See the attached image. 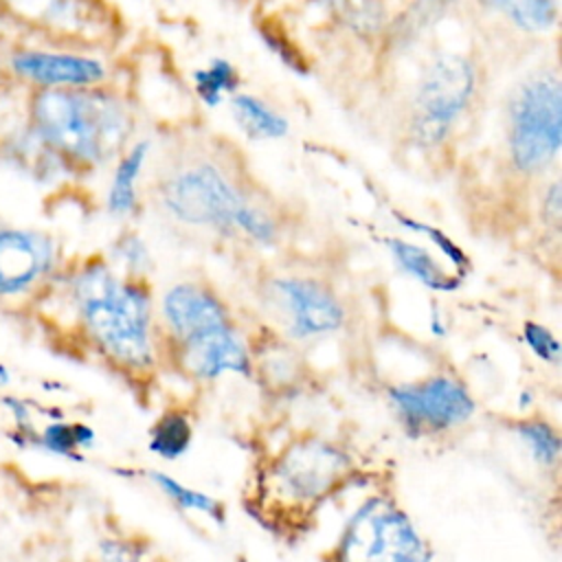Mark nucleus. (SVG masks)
I'll list each match as a JSON object with an SVG mask.
<instances>
[{"instance_id":"obj_18","label":"nucleus","mask_w":562,"mask_h":562,"mask_svg":"<svg viewBox=\"0 0 562 562\" xmlns=\"http://www.w3.org/2000/svg\"><path fill=\"white\" fill-rule=\"evenodd\" d=\"M228 108L235 125L250 140H279L290 132L288 119L252 92H235Z\"/></svg>"},{"instance_id":"obj_7","label":"nucleus","mask_w":562,"mask_h":562,"mask_svg":"<svg viewBox=\"0 0 562 562\" xmlns=\"http://www.w3.org/2000/svg\"><path fill=\"white\" fill-rule=\"evenodd\" d=\"M325 562H432V551L389 494H373L349 516Z\"/></svg>"},{"instance_id":"obj_25","label":"nucleus","mask_w":562,"mask_h":562,"mask_svg":"<svg viewBox=\"0 0 562 562\" xmlns=\"http://www.w3.org/2000/svg\"><path fill=\"white\" fill-rule=\"evenodd\" d=\"M149 479L156 483V487H160V492L171 498L178 507L187 509V512H198V514H204V516H211L213 520L222 522L224 520V505L200 492V490H193V487H187L184 483L171 479L169 474L165 472H149Z\"/></svg>"},{"instance_id":"obj_13","label":"nucleus","mask_w":562,"mask_h":562,"mask_svg":"<svg viewBox=\"0 0 562 562\" xmlns=\"http://www.w3.org/2000/svg\"><path fill=\"white\" fill-rule=\"evenodd\" d=\"M176 369L198 382H213L224 375H252V347L233 325L202 331L182 342L162 347Z\"/></svg>"},{"instance_id":"obj_10","label":"nucleus","mask_w":562,"mask_h":562,"mask_svg":"<svg viewBox=\"0 0 562 562\" xmlns=\"http://www.w3.org/2000/svg\"><path fill=\"white\" fill-rule=\"evenodd\" d=\"M64 266V250L53 233L0 220V305L44 296Z\"/></svg>"},{"instance_id":"obj_3","label":"nucleus","mask_w":562,"mask_h":562,"mask_svg":"<svg viewBox=\"0 0 562 562\" xmlns=\"http://www.w3.org/2000/svg\"><path fill=\"white\" fill-rule=\"evenodd\" d=\"M158 204L178 224L239 237L259 248H270L281 237L279 220L213 160L169 171L158 184Z\"/></svg>"},{"instance_id":"obj_2","label":"nucleus","mask_w":562,"mask_h":562,"mask_svg":"<svg viewBox=\"0 0 562 562\" xmlns=\"http://www.w3.org/2000/svg\"><path fill=\"white\" fill-rule=\"evenodd\" d=\"M22 119L70 176L112 165L134 134L132 108L112 83L26 92Z\"/></svg>"},{"instance_id":"obj_22","label":"nucleus","mask_w":562,"mask_h":562,"mask_svg":"<svg viewBox=\"0 0 562 562\" xmlns=\"http://www.w3.org/2000/svg\"><path fill=\"white\" fill-rule=\"evenodd\" d=\"M514 432L527 446L531 459L542 468H551L560 461L562 439L553 424L542 417H525L514 424Z\"/></svg>"},{"instance_id":"obj_27","label":"nucleus","mask_w":562,"mask_h":562,"mask_svg":"<svg viewBox=\"0 0 562 562\" xmlns=\"http://www.w3.org/2000/svg\"><path fill=\"white\" fill-rule=\"evenodd\" d=\"M522 340L538 360H542L547 364L560 362L562 347H560L558 336L551 331V327H547L538 321H525L522 323Z\"/></svg>"},{"instance_id":"obj_21","label":"nucleus","mask_w":562,"mask_h":562,"mask_svg":"<svg viewBox=\"0 0 562 562\" xmlns=\"http://www.w3.org/2000/svg\"><path fill=\"white\" fill-rule=\"evenodd\" d=\"M193 441L191 417L180 408H169L156 417L149 430V450L167 461L182 457Z\"/></svg>"},{"instance_id":"obj_24","label":"nucleus","mask_w":562,"mask_h":562,"mask_svg":"<svg viewBox=\"0 0 562 562\" xmlns=\"http://www.w3.org/2000/svg\"><path fill=\"white\" fill-rule=\"evenodd\" d=\"M105 259L125 277L147 279V272L151 268V252L145 244V239L138 233L125 231L121 233L105 255Z\"/></svg>"},{"instance_id":"obj_12","label":"nucleus","mask_w":562,"mask_h":562,"mask_svg":"<svg viewBox=\"0 0 562 562\" xmlns=\"http://www.w3.org/2000/svg\"><path fill=\"white\" fill-rule=\"evenodd\" d=\"M0 15L29 37L86 48L108 29L101 0H0Z\"/></svg>"},{"instance_id":"obj_9","label":"nucleus","mask_w":562,"mask_h":562,"mask_svg":"<svg viewBox=\"0 0 562 562\" xmlns=\"http://www.w3.org/2000/svg\"><path fill=\"white\" fill-rule=\"evenodd\" d=\"M259 299L270 323L294 342L334 336L347 323L342 299L318 277L272 274L261 283Z\"/></svg>"},{"instance_id":"obj_16","label":"nucleus","mask_w":562,"mask_h":562,"mask_svg":"<svg viewBox=\"0 0 562 562\" xmlns=\"http://www.w3.org/2000/svg\"><path fill=\"white\" fill-rule=\"evenodd\" d=\"M151 145L147 138L132 140L112 162L103 206L114 220H130L140 206V180Z\"/></svg>"},{"instance_id":"obj_30","label":"nucleus","mask_w":562,"mask_h":562,"mask_svg":"<svg viewBox=\"0 0 562 562\" xmlns=\"http://www.w3.org/2000/svg\"><path fill=\"white\" fill-rule=\"evenodd\" d=\"M312 2H316V4H321V7H325V9H329V11H342L351 0H312Z\"/></svg>"},{"instance_id":"obj_29","label":"nucleus","mask_w":562,"mask_h":562,"mask_svg":"<svg viewBox=\"0 0 562 562\" xmlns=\"http://www.w3.org/2000/svg\"><path fill=\"white\" fill-rule=\"evenodd\" d=\"M540 217L547 226H551L555 233L560 228V217H562V191H560V180H551L542 189L540 198Z\"/></svg>"},{"instance_id":"obj_17","label":"nucleus","mask_w":562,"mask_h":562,"mask_svg":"<svg viewBox=\"0 0 562 562\" xmlns=\"http://www.w3.org/2000/svg\"><path fill=\"white\" fill-rule=\"evenodd\" d=\"M386 250L395 263V268L408 279L417 281L426 290L432 292H454L463 285V277L443 266V261L428 248L406 237H389Z\"/></svg>"},{"instance_id":"obj_15","label":"nucleus","mask_w":562,"mask_h":562,"mask_svg":"<svg viewBox=\"0 0 562 562\" xmlns=\"http://www.w3.org/2000/svg\"><path fill=\"white\" fill-rule=\"evenodd\" d=\"M0 165L33 184L59 182L70 176L68 169L40 143L24 119L0 134Z\"/></svg>"},{"instance_id":"obj_31","label":"nucleus","mask_w":562,"mask_h":562,"mask_svg":"<svg viewBox=\"0 0 562 562\" xmlns=\"http://www.w3.org/2000/svg\"><path fill=\"white\" fill-rule=\"evenodd\" d=\"M11 382V373L4 364H0V386H7Z\"/></svg>"},{"instance_id":"obj_20","label":"nucleus","mask_w":562,"mask_h":562,"mask_svg":"<svg viewBox=\"0 0 562 562\" xmlns=\"http://www.w3.org/2000/svg\"><path fill=\"white\" fill-rule=\"evenodd\" d=\"M193 92L206 108H217L239 92V72L233 61L224 57H213L204 66L195 68L191 75Z\"/></svg>"},{"instance_id":"obj_14","label":"nucleus","mask_w":562,"mask_h":562,"mask_svg":"<svg viewBox=\"0 0 562 562\" xmlns=\"http://www.w3.org/2000/svg\"><path fill=\"white\" fill-rule=\"evenodd\" d=\"M160 349L209 329L233 325L228 303L209 285L180 281L167 288L156 307Z\"/></svg>"},{"instance_id":"obj_4","label":"nucleus","mask_w":562,"mask_h":562,"mask_svg":"<svg viewBox=\"0 0 562 562\" xmlns=\"http://www.w3.org/2000/svg\"><path fill=\"white\" fill-rule=\"evenodd\" d=\"M353 457L331 439L316 435L290 439L259 476L261 512L285 525L299 518L303 525L356 474Z\"/></svg>"},{"instance_id":"obj_1","label":"nucleus","mask_w":562,"mask_h":562,"mask_svg":"<svg viewBox=\"0 0 562 562\" xmlns=\"http://www.w3.org/2000/svg\"><path fill=\"white\" fill-rule=\"evenodd\" d=\"M59 299L86 340L130 375H147L160 360L154 292L147 279L121 274L105 255L66 261L44 292Z\"/></svg>"},{"instance_id":"obj_26","label":"nucleus","mask_w":562,"mask_h":562,"mask_svg":"<svg viewBox=\"0 0 562 562\" xmlns=\"http://www.w3.org/2000/svg\"><path fill=\"white\" fill-rule=\"evenodd\" d=\"M94 439V432L86 424H66V422H55L44 428L40 435V443L55 454L64 457H75L79 448L90 446Z\"/></svg>"},{"instance_id":"obj_19","label":"nucleus","mask_w":562,"mask_h":562,"mask_svg":"<svg viewBox=\"0 0 562 562\" xmlns=\"http://www.w3.org/2000/svg\"><path fill=\"white\" fill-rule=\"evenodd\" d=\"M527 35H547L558 26L560 0H476Z\"/></svg>"},{"instance_id":"obj_23","label":"nucleus","mask_w":562,"mask_h":562,"mask_svg":"<svg viewBox=\"0 0 562 562\" xmlns=\"http://www.w3.org/2000/svg\"><path fill=\"white\" fill-rule=\"evenodd\" d=\"M395 217H397V224H400L402 228H406L408 233H417V235H422L426 241H430V244L439 250V255L443 257V261H448V266H450L457 274H461L463 279L470 274L472 261H470L468 252H465L448 233H443L441 228H437V226H432V224H426V222H422V220H417V217L404 215V213H395Z\"/></svg>"},{"instance_id":"obj_11","label":"nucleus","mask_w":562,"mask_h":562,"mask_svg":"<svg viewBox=\"0 0 562 562\" xmlns=\"http://www.w3.org/2000/svg\"><path fill=\"white\" fill-rule=\"evenodd\" d=\"M386 397L397 422L413 437L450 432L468 424L476 411L470 389L452 373H432L395 384Z\"/></svg>"},{"instance_id":"obj_5","label":"nucleus","mask_w":562,"mask_h":562,"mask_svg":"<svg viewBox=\"0 0 562 562\" xmlns=\"http://www.w3.org/2000/svg\"><path fill=\"white\" fill-rule=\"evenodd\" d=\"M562 149V81L558 70L540 68L522 77L507 94L505 151L522 178H542Z\"/></svg>"},{"instance_id":"obj_8","label":"nucleus","mask_w":562,"mask_h":562,"mask_svg":"<svg viewBox=\"0 0 562 562\" xmlns=\"http://www.w3.org/2000/svg\"><path fill=\"white\" fill-rule=\"evenodd\" d=\"M0 70L26 92L81 90L112 83L110 61L97 48L29 35L2 46Z\"/></svg>"},{"instance_id":"obj_28","label":"nucleus","mask_w":562,"mask_h":562,"mask_svg":"<svg viewBox=\"0 0 562 562\" xmlns=\"http://www.w3.org/2000/svg\"><path fill=\"white\" fill-rule=\"evenodd\" d=\"M99 562H145V551L127 540H105L99 547Z\"/></svg>"},{"instance_id":"obj_6","label":"nucleus","mask_w":562,"mask_h":562,"mask_svg":"<svg viewBox=\"0 0 562 562\" xmlns=\"http://www.w3.org/2000/svg\"><path fill=\"white\" fill-rule=\"evenodd\" d=\"M479 90L476 64L454 50L437 53L415 81L406 134L417 149L443 147L468 116Z\"/></svg>"}]
</instances>
